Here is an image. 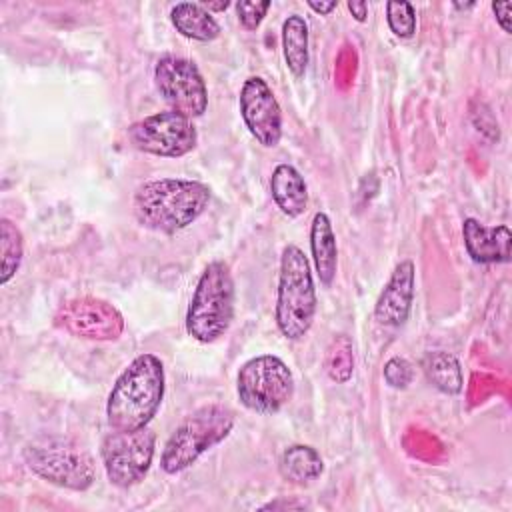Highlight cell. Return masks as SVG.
Here are the masks:
<instances>
[{
  "instance_id": "cell-1",
  "label": "cell",
  "mask_w": 512,
  "mask_h": 512,
  "mask_svg": "<svg viewBox=\"0 0 512 512\" xmlns=\"http://www.w3.org/2000/svg\"><path fill=\"white\" fill-rule=\"evenodd\" d=\"M210 204V188L188 178H158L140 184L132 210L140 226L174 234L190 226Z\"/></svg>"
},
{
  "instance_id": "cell-2",
  "label": "cell",
  "mask_w": 512,
  "mask_h": 512,
  "mask_svg": "<svg viewBox=\"0 0 512 512\" xmlns=\"http://www.w3.org/2000/svg\"><path fill=\"white\" fill-rule=\"evenodd\" d=\"M166 388L164 366L158 356L138 354L116 378L108 402L106 418L112 430H140L156 416Z\"/></svg>"
},
{
  "instance_id": "cell-3",
  "label": "cell",
  "mask_w": 512,
  "mask_h": 512,
  "mask_svg": "<svg viewBox=\"0 0 512 512\" xmlns=\"http://www.w3.org/2000/svg\"><path fill=\"white\" fill-rule=\"evenodd\" d=\"M316 316V288L310 262L296 244H288L280 256L274 320L288 340H302Z\"/></svg>"
},
{
  "instance_id": "cell-4",
  "label": "cell",
  "mask_w": 512,
  "mask_h": 512,
  "mask_svg": "<svg viewBox=\"0 0 512 512\" xmlns=\"http://www.w3.org/2000/svg\"><path fill=\"white\" fill-rule=\"evenodd\" d=\"M234 278L226 262H210L198 278L192 300L186 310V332L210 344L222 338L234 320Z\"/></svg>"
},
{
  "instance_id": "cell-5",
  "label": "cell",
  "mask_w": 512,
  "mask_h": 512,
  "mask_svg": "<svg viewBox=\"0 0 512 512\" xmlns=\"http://www.w3.org/2000/svg\"><path fill=\"white\" fill-rule=\"evenodd\" d=\"M234 428V412L222 404H206L188 414L164 444L160 468L178 474L192 466L206 450L220 444Z\"/></svg>"
},
{
  "instance_id": "cell-6",
  "label": "cell",
  "mask_w": 512,
  "mask_h": 512,
  "mask_svg": "<svg viewBox=\"0 0 512 512\" xmlns=\"http://www.w3.org/2000/svg\"><path fill=\"white\" fill-rule=\"evenodd\" d=\"M22 456L36 476L60 488L84 492L96 480L94 458L68 438L38 436L24 446Z\"/></svg>"
},
{
  "instance_id": "cell-7",
  "label": "cell",
  "mask_w": 512,
  "mask_h": 512,
  "mask_svg": "<svg viewBox=\"0 0 512 512\" xmlns=\"http://www.w3.org/2000/svg\"><path fill=\"white\" fill-rule=\"evenodd\" d=\"M236 394L244 408L256 414H276L294 396L292 370L274 354L254 356L238 370Z\"/></svg>"
},
{
  "instance_id": "cell-8",
  "label": "cell",
  "mask_w": 512,
  "mask_h": 512,
  "mask_svg": "<svg viewBox=\"0 0 512 512\" xmlns=\"http://www.w3.org/2000/svg\"><path fill=\"white\" fill-rule=\"evenodd\" d=\"M156 448L154 430H114L104 436L100 458L108 480L118 488H130L144 480Z\"/></svg>"
},
{
  "instance_id": "cell-9",
  "label": "cell",
  "mask_w": 512,
  "mask_h": 512,
  "mask_svg": "<svg viewBox=\"0 0 512 512\" xmlns=\"http://www.w3.org/2000/svg\"><path fill=\"white\" fill-rule=\"evenodd\" d=\"M154 86L172 112L198 118L208 108V88L198 66L182 56L166 54L154 66Z\"/></svg>"
},
{
  "instance_id": "cell-10",
  "label": "cell",
  "mask_w": 512,
  "mask_h": 512,
  "mask_svg": "<svg viewBox=\"0 0 512 512\" xmlns=\"http://www.w3.org/2000/svg\"><path fill=\"white\" fill-rule=\"evenodd\" d=\"M130 144L146 154L180 158L198 144V132L190 118L178 112H156L128 126Z\"/></svg>"
},
{
  "instance_id": "cell-11",
  "label": "cell",
  "mask_w": 512,
  "mask_h": 512,
  "mask_svg": "<svg viewBox=\"0 0 512 512\" xmlns=\"http://www.w3.org/2000/svg\"><path fill=\"white\" fill-rule=\"evenodd\" d=\"M56 324L76 338L96 342L118 340L124 332V316L120 310L94 296L68 300L56 312Z\"/></svg>"
},
{
  "instance_id": "cell-12",
  "label": "cell",
  "mask_w": 512,
  "mask_h": 512,
  "mask_svg": "<svg viewBox=\"0 0 512 512\" xmlns=\"http://www.w3.org/2000/svg\"><path fill=\"white\" fill-rule=\"evenodd\" d=\"M238 104L248 132L266 148L278 146L282 138V110L266 80L260 76L246 78Z\"/></svg>"
},
{
  "instance_id": "cell-13",
  "label": "cell",
  "mask_w": 512,
  "mask_h": 512,
  "mask_svg": "<svg viewBox=\"0 0 512 512\" xmlns=\"http://www.w3.org/2000/svg\"><path fill=\"white\" fill-rule=\"evenodd\" d=\"M414 284H416L414 262L402 260L400 264H396L394 272L390 274L374 306V316L380 324L396 328L408 320L412 300H414Z\"/></svg>"
},
{
  "instance_id": "cell-14",
  "label": "cell",
  "mask_w": 512,
  "mask_h": 512,
  "mask_svg": "<svg viewBox=\"0 0 512 512\" xmlns=\"http://www.w3.org/2000/svg\"><path fill=\"white\" fill-rule=\"evenodd\" d=\"M462 236L468 256L476 264H506L512 256V232L506 224L484 226L476 218H466Z\"/></svg>"
},
{
  "instance_id": "cell-15",
  "label": "cell",
  "mask_w": 512,
  "mask_h": 512,
  "mask_svg": "<svg viewBox=\"0 0 512 512\" xmlns=\"http://www.w3.org/2000/svg\"><path fill=\"white\" fill-rule=\"evenodd\" d=\"M272 200L288 218H298L308 206V186L292 164H278L270 176Z\"/></svg>"
},
{
  "instance_id": "cell-16",
  "label": "cell",
  "mask_w": 512,
  "mask_h": 512,
  "mask_svg": "<svg viewBox=\"0 0 512 512\" xmlns=\"http://www.w3.org/2000/svg\"><path fill=\"white\" fill-rule=\"evenodd\" d=\"M310 250L316 274L324 286H330L338 268V246L332 222L326 212H316L310 224Z\"/></svg>"
},
{
  "instance_id": "cell-17",
  "label": "cell",
  "mask_w": 512,
  "mask_h": 512,
  "mask_svg": "<svg viewBox=\"0 0 512 512\" xmlns=\"http://www.w3.org/2000/svg\"><path fill=\"white\" fill-rule=\"evenodd\" d=\"M170 20L176 32L190 40L210 42L220 36V24L212 12L198 2H178L170 10Z\"/></svg>"
},
{
  "instance_id": "cell-18",
  "label": "cell",
  "mask_w": 512,
  "mask_h": 512,
  "mask_svg": "<svg viewBox=\"0 0 512 512\" xmlns=\"http://www.w3.org/2000/svg\"><path fill=\"white\" fill-rule=\"evenodd\" d=\"M322 472H324V462L316 448L308 444H294L282 452L280 474L284 480L296 486H306L318 480Z\"/></svg>"
},
{
  "instance_id": "cell-19",
  "label": "cell",
  "mask_w": 512,
  "mask_h": 512,
  "mask_svg": "<svg viewBox=\"0 0 512 512\" xmlns=\"http://www.w3.org/2000/svg\"><path fill=\"white\" fill-rule=\"evenodd\" d=\"M282 50L288 70L300 78L308 66V24L300 14L282 22Z\"/></svg>"
},
{
  "instance_id": "cell-20",
  "label": "cell",
  "mask_w": 512,
  "mask_h": 512,
  "mask_svg": "<svg viewBox=\"0 0 512 512\" xmlns=\"http://www.w3.org/2000/svg\"><path fill=\"white\" fill-rule=\"evenodd\" d=\"M422 368H424V374H426L428 382L444 394H450V396L458 394L464 386L462 368H460V362L454 354H448L444 350L428 352L424 356Z\"/></svg>"
},
{
  "instance_id": "cell-21",
  "label": "cell",
  "mask_w": 512,
  "mask_h": 512,
  "mask_svg": "<svg viewBox=\"0 0 512 512\" xmlns=\"http://www.w3.org/2000/svg\"><path fill=\"white\" fill-rule=\"evenodd\" d=\"M24 256V240L16 224L8 218L0 220V284H8L18 272Z\"/></svg>"
},
{
  "instance_id": "cell-22",
  "label": "cell",
  "mask_w": 512,
  "mask_h": 512,
  "mask_svg": "<svg viewBox=\"0 0 512 512\" xmlns=\"http://www.w3.org/2000/svg\"><path fill=\"white\" fill-rule=\"evenodd\" d=\"M324 368L330 380L338 384H344L350 380L354 372V350H352V340L346 334H338L330 342L324 358Z\"/></svg>"
},
{
  "instance_id": "cell-23",
  "label": "cell",
  "mask_w": 512,
  "mask_h": 512,
  "mask_svg": "<svg viewBox=\"0 0 512 512\" xmlns=\"http://www.w3.org/2000/svg\"><path fill=\"white\" fill-rule=\"evenodd\" d=\"M386 20L398 38H410L416 32V12L410 2H388Z\"/></svg>"
},
{
  "instance_id": "cell-24",
  "label": "cell",
  "mask_w": 512,
  "mask_h": 512,
  "mask_svg": "<svg viewBox=\"0 0 512 512\" xmlns=\"http://www.w3.org/2000/svg\"><path fill=\"white\" fill-rule=\"evenodd\" d=\"M412 376H414L412 366H410V362H408L406 358H402V356H392V358L384 364V380H386V384L392 386V388H398V390L406 388V386L412 382Z\"/></svg>"
},
{
  "instance_id": "cell-25",
  "label": "cell",
  "mask_w": 512,
  "mask_h": 512,
  "mask_svg": "<svg viewBox=\"0 0 512 512\" xmlns=\"http://www.w3.org/2000/svg\"><path fill=\"white\" fill-rule=\"evenodd\" d=\"M270 6L272 4L268 0H264V2H250V0L236 2V14H238L240 24L246 30H256L260 26V22L264 20Z\"/></svg>"
},
{
  "instance_id": "cell-26",
  "label": "cell",
  "mask_w": 512,
  "mask_h": 512,
  "mask_svg": "<svg viewBox=\"0 0 512 512\" xmlns=\"http://www.w3.org/2000/svg\"><path fill=\"white\" fill-rule=\"evenodd\" d=\"M492 10L496 14V22L500 24V28L510 34L512 32V26H510V10H512V4L510 2H492Z\"/></svg>"
},
{
  "instance_id": "cell-27",
  "label": "cell",
  "mask_w": 512,
  "mask_h": 512,
  "mask_svg": "<svg viewBox=\"0 0 512 512\" xmlns=\"http://www.w3.org/2000/svg\"><path fill=\"white\" fill-rule=\"evenodd\" d=\"M348 10L352 12V16H354L358 22H364L366 16H368V4L362 2V0H350V2H348Z\"/></svg>"
},
{
  "instance_id": "cell-28",
  "label": "cell",
  "mask_w": 512,
  "mask_h": 512,
  "mask_svg": "<svg viewBox=\"0 0 512 512\" xmlns=\"http://www.w3.org/2000/svg\"><path fill=\"white\" fill-rule=\"evenodd\" d=\"M336 0H330V2H314V0H308V6L314 10V12H318V14H328V12H332L334 8H336Z\"/></svg>"
},
{
  "instance_id": "cell-29",
  "label": "cell",
  "mask_w": 512,
  "mask_h": 512,
  "mask_svg": "<svg viewBox=\"0 0 512 512\" xmlns=\"http://www.w3.org/2000/svg\"><path fill=\"white\" fill-rule=\"evenodd\" d=\"M208 12H212V10H226L228 6H230V2H206V4H202Z\"/></svg>"
},
{
  "instance_id": "cell-30",
  "label": "cell",
  "mask_w": 512,
  "mask_h": 512,
  "mask_svg": "<svg viewBox=\"0 0 512 512\" xmlns=\"http://www.w3.org/2000/svg\"><path fill=\"white\" fill-rule=\"evenodd\" d=\"M454 6H456V8H470L472 4H454Z\"/></svg>"
}]
</instances>
